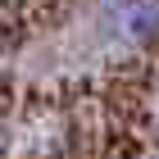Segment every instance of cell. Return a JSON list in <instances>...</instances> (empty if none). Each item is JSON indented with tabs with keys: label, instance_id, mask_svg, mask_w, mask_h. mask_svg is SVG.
<instances>
[{
	"label": "cell",
	"instance_id": "cell-1",
	"mask_svg": "<svg viewBox=\"0 0 159 159\" xmlns=\"http://www.w3.org/2000/svg\"><path fill=\"white\" fill-rule=\"evenodd\" d=\"M114 27L136 46L159 41V0H114Z\"/></svg>",
	"mask_w": 159,
	"mask_h": 159
}]
</instances>
